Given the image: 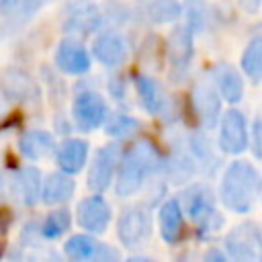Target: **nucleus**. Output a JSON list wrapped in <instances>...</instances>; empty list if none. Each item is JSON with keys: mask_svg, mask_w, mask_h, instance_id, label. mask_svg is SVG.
<instances>
[{"mask_svg": "<svg viewBox=\"0 0 262 262\" xmlns=\"http://www.w3.org/2000/svg\"><path fill=\"white\" fill-rule=\"evenodd\" d=\"M4 192H6V180H4V176L0 172V201L4 199Z\"/></svg>", "mask_w": 262, "mask_h": 262, "instance_id": "obj_34", "label": "nucleus"}, {"mask_svg": "<svg viewBox=\"0 0 262 262\" xmlns=\"http://www.w3.org/2000/svg\"><path fill=\"white\" fill-rule=\"evenodd\" d=\"M133 86H135V92H137L143 108L149 115L160 117V115L166 113L168 96H166V90L162 88V84L158 80H154L147 74H135L133 76Z\"/></svg>", "mask_w": 262, "mask_h": 262, "instance_id": "obj_18", "label": "nucleus"}, {"mask_svg": "<svg viewBox=\"0 0 262 262\" xmlns=\"http://www.w3.org/2000/svg\"><path fill=\"white\" fill-rule=\"evenodd\" d=\"M178 203H180L184 215L196 223V235L201 239L215 235L225 223L223 215L215 209L213 190L203 182H194V184L186 186L182 190Z\"/></svg>", "mask_w": 262, "mask_h": 262, "instance_id": "obj_3", "label": "nucleus"}, {"mask_svg": "<svg viewBox=\"0 0 262 262\" xmlns=\"http://www.w3.org/2000/svg\"><path fill=\"white\" fill-rule=\"evenodd\" d=\"M104 127H106V133L111 137L123 139V137L133 135L139 129V121L135 117H131V115L115 113V115H108V119L104 121Z\"/></svg>", "mask_w": 262, "mask_h": 262, "instance_id": "obj_27", "label": "nucleus"}, {"mask_svg": "<svg viewBox=\"0 0 262 262\" xmlns=\"http://www.w3.org/2000/svg\"><path fill=\"white\" fill-rule=\"evenodd\" d=\"M74 190H76V182L72 174L63 170L51 172L45 176L41 184V201L45 205H61L74 196Z\"/></svg>", "mask_w": 262, "mask_h": 262, "instance_id": "obj_23", "label": "nucleus"}, {"mask_svg": "<svg viewBox=\"0 0 262 262\" xmlns=\"http://www.w3.org/2000/svg\"><path fill=\"white\" fill-rule=\"evenodd\" d=\"M260 194H262V174L250 162L235 160L227 164L219 182V201L227 211L246 215L254 209Z\"/></svg>", "mask_w": 262, "mask_h": 262, "instance_id": "obj_1", "label": "nucleus"}, {"mask_svg": "<svg viewBox=\"0 0 262 262\" xmlns=\"http://www.w3.org/2000/svg\"><path fill=\"white\" fill-rule=\"evenodd\" d=\"M213 84L221 96V100L229 104H237L244 98V78L231 63H217L211 70Z\"/></svg>", "mask_w": 262, "mask_h": 262, "instance_id": "obj_19", "label": "nucleus"}, {"mask_svg": "<svg viewBox=\"0 0 262 262\" xmlns=\"http://www.w3.org/2000/svg\"><path fill=\"white\" fill-rule=\"evenodd\" d=\"M186 25L192 29V33L201 31L205 27L207 20V12H205V4L203 0H188L186 2Z\"/></svg>", "mask_w": 262, "mask_h": 262, "instance_id": "obj_29", "label": "nucleus"}, {"mask_svg": "<svg viewBox=\"0 0 262 262\" xmlns=\"http://www.w3.org/2000/svg\"><path fill=\"white\" fill-rule=\"evenodd\" d=\"M190 108L192 115L203 129H213L221 117V96L217 88L205 82H196L190 90Z\"/></svg>", "mask_w": 262, "mask_h": 262, "instance_id": "obj_10", "label": "nucleus"}, {"mask_svg": "<svg viewBox=\"0 0 262 262\" xmlns=\"http://www.w3.org/2000/svg\"><path fill=\"white\" fill-rule=\"evenodd\" d=\"M229 258L239 262H262V231L256 223H239L223 239Z\"/></svg>", "mask_w": 262, "mask_h": 262, "instance_id": "obj_5", "label": "nucleus"}, {"mask_svg": "<svg viewBox=\"0 0 262 262\" xmlns=\"http://www.w3.org/2000/svg\"><path fill=\"white\" fill-rule=\"evenodd\" d=\"M55 68L68 76H80L90 70L92 57L78 39H63L55 49Z\"/></svg>", "mask_w": 262, "mask_h": 262, "instance_id": "obj_13", "label": "nucleus"}, {"mask_svg": "<svg viewBox=\"0 0 262 262\" xmlns=\"http://www.w3.org/2000/svg\"><path fill=\"white\" fill-rule=\"evenodd\" d=\"M47 2H51V0H27L25 2V6H23V14L25 16H31L33 12H37L41 6H45Z\"/></svg>", "mask_w": 262, "mask_h": 262, "instance_id": "obj_32", "label": "nucleus"}, {"mask_svg": "<svg viewBox=\"0 0 262 262\" xmlns=\"http://www.w3.org/2000/svg\"><path fill=\"white\" fill-rule=\"evenodd\" d=\"M158 225H160V235L166 244L180 242V237L184 235V211L178 199H168L160 205Z\"/></svg>", "mask_w": 262, "mask_h": 262, "instance_id": "obj_20", "label": "nucleus"}, {"mask_svg": "<svg viewBox=\"0 0 262 262\" xmlns=\"http://www.w3.org/2000/svg\"><path fill=\"white\" fill-rule=\"evenodd\" d=\"M229 256H227V252H221V250H217V248H211L207 254H205V260H217V262H225Z\"/></svg>", "mask_w": 262, "mask_h": 262, "instance_id": "obj_33", "label": "nucleus"}, {"mask_svg": "<svg viewBox=\"0 0 262 262\" xmlns=\"http://www.w3.org/2000/svg\"><path fill=\"white\" fill-rule=\"evenodd\" d=\"M119 166V145L111 143L100 147L88 168V188L92 192H104L113 184V176Z\"/></svg>", "mask_w": 262, "mask_h": 262, "instance_id": "obj_11", "label": "nucleus"}, {"mask_svg": "<svg viewBox=\"0 0 262 262\" xmlns=\"http://www.w3.org/2000/svg\"><path fill=\"white\" fill-rule=\"evenodd\" d=\"M41 172L35 166H20L10 180V194L23 207H33L41 201Z\"/></svg>", "mask_w": 262, "mask_h": 262, "instance_id": "obj_14", "label": "nucleus"}, {"mask_svg": "<svg viewBox=\"0 0 262 262\" xmlns=\"http://www.w3.org/2000/svg\"><path fill=\"white\" fill-rule=\"evenodd\" d=\"M194 55V33L188 25H176L166 39V59L170 66V78L180 82L190 68Z\"/></svg>", "mask_w": 262, "mask_h": 262, "instance_id": "obj_4", "label": "nucleus"}, {"mask_svg": "<svg viewBox=\"0 0 262 262\" xmlns=\"http://www.w3.org/2000/svg\"><path fill=\"white\" fill-rule=\"evenodd\" d=\"M182 14V4L178 0H151L147 4V16L156 25L174 23Z\"/></svg>", "mask_w": 262, "mask_h": 262, "instance_id": "obj_25", "label": "nucleus"}, {"mask_svg": "<svg viewBox=\"0 0 262 262\" xmlns=\"http://www.w3.org/2000/svg\"><path fill=\"white\" fill-rule=\"evenodd\" d=\"M188 147H190V154H192L196 164L209 166L211 170L217 166V158H215L213 147H211V143H209V139L205 135H192L190 141H188Z\"/></svg>", "mask_w": 262, "mask_h": 262, "instance_id": "obj_28", "label": "nucleus"}, {"mask_svg": "<svg viewBox=\"0 0 262 262\" xmlns=\"http://www.w3.org/2000/svg\"><path fill=\"white\" fill-rule=\"evenodd\" d=\"M55 139L49 131L45 129H29L20 135L18 139V151L23 158L31 162H39L55 154Z\"/></svg>", "mask_w": 262, "mask_h": 262, "instance_id": "obj_21", "label": "nucleus"}, {"mask_svg": "<svg viewBox=\"0 0 262 262\" xmlns=\"http://www.w3.org/2000/svg\"><path fill=\"white\" fill-rule=\"evenodd\" d=\"M250 143V131L246 115L237 108H229L219 117V135L217 145L223 154L239 156L248 149Z\"/></svg>", "mask_w": 262, "mask_h": 262, "instance_id": "obj_6", "label": "nucleus"}, {"mask_svg": "<svg viewBox=\"0 0 262 262\" xmlns=\"http://www.w3.org/2000/svg\"><path fill=\"white\" fill-rule=\"evenodd\" d=\"M162 162L164 160L149 141H137L133 147H129L125 156L119 158L117 178H115L117 196L125 199L135 194L147 182V178L158 168H162Z\"/></svg>", "mask_w": 262, "mask_h": 262, "instance_id": "obj_2", "label": "nucleus"}, {"mask_svg": "<svg viewBox=\"0 0 262 262\" xmlns=\"http://www.w3.org/2000/svg\"><path fill=\"white\" fill-rule=\"evenodd\" d=\"M151 235V217L143 207H129L117 219V237L125 248H139Z\"/></svg>", "mask_w": 262, "mask_h": 262, "instance_id": "obj_8", "label": "nucleus"}, {"mask_svg": "<svg viewBox=\"0 0 262 262\" xmlns=\"http://www.w3.org/2000/svg\"><path fill=\"white\" fill-rule=\"evenodd\" d=\"M102 25V12L94 2H80L76 4L70 14L63 20V31L72 35H88L96 33L98 27Z\"/></svg>", "mask_w": 262, "mask_h": 262, "instance_id": "obj_17", "label": "nucleus"}, {"mask_svg": "<svg viewBox=\"0 0 262 262\" xmlns=\"http://www.w3.org/2000/svg\"><path fill=\"white\" fill-rule=\"evenodd\" d=\"M27 0H0V14L4 16H12L16 12H23Z\"/></svg>", "mask_w": 262, "mask_h": 262, "instance_id": "obj_31", "label": "nucleus"}, {"mask_svg": "<svg viewBox=\"0 0 262 262\" xmlns=\"http://www.w3.org/2000/svg\"><path fill=\"white\" fill-rule=\"evenodd\" d=\"M248 147L252 149V154H254L258 160H262V111L256 115V119H254V123H252Z\"/></svg>", "mask_w": 262, "mask_h": 262, "instance_id": "obj_30", "label": "nucleus"}, {"mask_svg": "<svg viewBox=\"0 0 262 262\" xmlns=\"http://www.w3.org/2000/svg\"><path fill=\"white\" fill-rule=\"evenodd\" d=\"M92 55L98 63L106 68H115V66L125 63L129 55V47H127V41L119 33L104 31L96 35V39L92 41Z\"/></svg>", "mask_w": 262, "mask_h": 262, "instance_id": "obj_16", "label": "nucleus"}, {"mask_svg": "<svg viewBox=\"0 0 262 262\" xmlns=\"http://www.w3.org/2000/svg\"><path fill=\"white\" fill-rule=\"evenodd\" d=\"M63 254L74 262H88V260L108 262V260H119L121 258V254L117 250H113L108 244L98 242L88 231L70 235L63 244Z\"/></svg>", "mask_w": 262, "mask_h": 262, "instance_id": "obj_9", "label": "nucleus"}, {"mask_svg": "<svg viewBox=\"0 0 262 262\" xmlns=\"http://www.w3.org/2000/svg\"><path fill=\"white\" fill-rule=\"evenodd\" d=\"M86 160H88V141L80 137L63 139L55 147V162L59 170L68 174H78L86 166Z\"/></svg>", "mask_w": 262, "mask_h": 262, "instance_id": "obj_22", "label": "nucleus"}, {"mask_svg": "<svg viewBox=\"0 0 262 262\" xmlns=\"http://www.w3.org/2000/svg\"><path fill=\"white\" fill-rule=\"evenodd\" d=\"M72 225V217H70V211L68 209H55L51 211L43 223H41V235L45 239H57L61 237Z\"/></svg>", "mask_w": 262, "mask_h": 262, "instance_id": "obj_26", "label": "nucleus"}, {"mask_svg": "<svg viewBox=\"0 0 262 262\" xmlns=\"http://www.w3.org/2000/svg\"><path fill=\"white\" fill-rule=\"evenodd\" d=\"M239 68L254 84L262 82V35H256L254 39H250V43L242 53Z\"/></svg>", "mask_w": 262, "mask_h": 262, "instance_id": "obj_24", "label": "nucleus"}, {"mask_svg": "<svg viewBox=\"0 0 262 262\" xmlns=\"http://www.w3.org/2000/svg\"><path fill=\"white\" fill-rule=\"evenodd\" d=\"M0 92L10 102H29L37 96V86L25 70L10 66L0 74Z\"/></svg>", "mask_w": 262, "mask_h": 262, "instance_id": "obj_15", "label": "nucleus"}, {"mask_svg": "<svg viewBox=\"0 0 262 262\" xmlns=\"http://www.w3.org/2000/svg\"><path fill=\"white\" fill-rule=\"evenodd\" d=\"M72 119L80 131H96L108 119V104L102 98V94L94 90H84L72 102Z\"/></svg>", "mask_w": 262, "mask_h": 262, "instance_id": "obj_7", "label": "nucleus"}, {"mask_svg": "<svg viewBox=\"0 0 262 262\" xmlns=\"http://www.w3.org/2000/svg\"><path fill=\"white\" fill-rule=\"evenodd\" d=\"M111 219H113V211L108 203L100 196V192L82 199L76 207V221L88 233H104Z\"/></svg>", "mask_w": 262, "mask_h": 262, "instance_id": "obj_12", "label": "nucleus"}]
</instances>
